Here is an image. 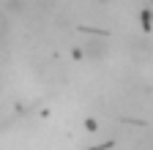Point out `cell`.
Wrapping results in <instances>:
<instances>
[]
</instances>
